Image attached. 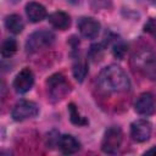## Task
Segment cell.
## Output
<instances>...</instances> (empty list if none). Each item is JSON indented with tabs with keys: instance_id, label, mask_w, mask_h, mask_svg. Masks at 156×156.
I'll return each mask as SVG.
<instances>
[{
	"instance_id": "1",
	"label": "cell",
	"mask_w": 156,
	"mask_h": 156,
	"mask_svg": "<svg viewBox=\"0 0 156 156\" xmlns=\"http://www.w3.org/2000/svg\"><path fill=\"white\" fill-rule=\"evenodd\" d=\"M99 84L106 91L122 93L127 91L130 88V80L127 73L117 65H108L104 67L98 77Z\"/></svg>"
},
{
	"instance_id": "2",
	"label": "cell",
	"mask_w": 156,
	"mask_h": 156,
	"mask_svg": "<svg viewBox=\"0 0 156 156\" xmlns=\"http://www.w3.org/2000/svg\"><path fill=\"white\" fill-rule=\"evenodd\" d=\"M55 41V34L48 29H40L33 32L26 41V50L29 54L38 52L52 45Z\"/></svg>"
},
{
	"instance_id": "3",
	"label": "cell",
	"mask_w": 156,
	"mask_h": 156,
	"mask_svg": "<svg viewBox=\"0 0 156 156\" xmlns=\"http://www.w3.org/2000/svg\"><path fill=\"white\" fill-rule=\"evenodd\" d=\"M46 85L49 90V96L54 102L62 100L71 90L68 82L66 80L65 76L61 73H55L50 76L49 79L46 80Z\"/></svg>"
},
{
	"instance_id": "4",
	"label": "cell",
	"mask_w": 156,
	"mask_h": 156,
	"mask_svg": "<svg viewBox=\"0 0 156 156\" xmlns=\"http://www.w3.org/2000/svg\"><path fill=\"white\" fill-rule=\"evenodd\" d=\"M135 65L149 79H156V55L151 50H141L134 57Z\"/></svg>"
},
{
	"instance_id": "5",
	"label": "cell",
	"mask_w": 156,
	"mask_h": 156,
	"mask_svg": "<svg viewBox=\"0 0 156 156\" xmlns=\"http://www.w3.org/2000/svg\"><path fill=\"white\" fill-rule=\"evenodd\" d=\"M123 133L119 127H110L106 129L102 141H101V149L105 154H116L122 144Z\"/></svg>"
},
{
	"instance_id": "6",
	"label": "cell",
	"mask_w": 156,
	"mask_h": 156,
	"mask_svg": "<svg viewBox=\"0 0 156 156\" xmlns=\"http://www.w3.org/2000/svg\"><path fill=\"white\" fill-rule=\"evenodd\" d=\"M38 113H39V106L34 101H30V100L18 101L11 111L12 118L17 122H22V121L33 118Z\"/></svg>"
},
{
	"instance_id": "7",
	"label": "cell",
	"mask_w": 156,
	"mask_h": 156,
	"mask_svg": "<svg viewBox=\"0 0 156 156\" xmlns=\"http://www.w3.org/2000/svg\"><path fill=\"white\" fill-rule=\"evenodd\" d=\"M134 110L136 113L141 116H151L156 112V98L152 93H143L140 94L135 102H134Z\"/></svg>"
},
{
	"instance_id": "8",
	"label": "cell",
	"mask_w": 156,
	"mask_h": 156,
	"mask_svg": "<svg viewBox=\"0 0 156 156\" xmlns=\"http://www.w3.org/2000/svg\"><path fill=\"white\" fill-rule=\"evenodd\" d=\"M34 84V74L29 68L21 69L13 79V89L18 94H24L32 89Z\"/></svg>"
},
{
	"instance_id": "9",
	"label": "cell",
	"mask_w": 156,
	"mask_h": 156,
	"mask_svg": "<svg viewBox=\"0 0 156 156\" xmlns=\"http://www.w3.org/2000/svg\"><path fill=\"white\" fill-rule=\"evenodd\" d=\"M78 29L79 33L87 39H94L100 33V22L93 17H82L78 20Z\"/></svg>"
},
{
	"instance_id": "10",
	"label": "cell",
	"mask_w": 156,
	"mask_h": 156,
	"mask_svg": "<svg viewBox=\"0 0 156 156\" xmlns=\"http://www.w3.org/2000/svg\"><path fill=\"white\" fill-rule=\"evenodd\" d=\"M151 123L146 119H136L130 124V135L138 143H144L149 140L151 135Z\"/></svg>"
},
{
	"instance_id": "11",
	"label": "cell",
	"mask_w": 156,
	"mask_h": 156,
	"mask_svg": "<svg viewBox=\"0 0 156 156\" xmlns=\"http://www.w3.org/2000/svg\"><path fill=\"white\" fill-rule=\"evenodd\" d=\"M57 146L62 154L72 155V154H76L80 149V143L74 136L68 135V134H63V135L58 136Z\"/></svg>"
},
{
	"instance_id": "12",
	"label": "cell",
	"mask_w": 156,
	"mask_h": 156,
	"mask_svg": "<svg viewBox=\"0 0 156 156\" xmlns=\"http://www.w3.org/2000/svg\"><path fill=\"white\" fill-rule=\"evenodd\" d=\"M26 13L30 22L38 23L46 17V9L37 1H30L26 5Z\"/></svg>"
},
{
	"instance_id": "13",
	"label": "cell",
	"mask_w": 156,
	"mask_h": 156,
	"mask_svg": "<svg viewBox=\"0 0 156 156\" xmlns=\"http://www.w3.org/2000/svg\"><path fill=\"white\" fill-rule=\"evenodd\" d=\"M49 23L60 30H65L71 26V17L68 16V13L63 12V11H55L51 15H49L48 17Z\"/></svg>"
},
{
	"instance_id": "14",
	"label": "cell",
	"mask_w": 156,
	"mask_h": 156,
	"mask_svg": "<svg viewBox=\"0 0 156 156\" xmlns=\"http://www.w3.org/2000/svg\"><path fill=\"white\" fill-rule=\"evenodd\" d=\"M5 27L9 32H11L13 34H20L23 30L24 24H23L21 16L13 13V15H10L5 18Z\"/></svg>"
},
{
	"instance_id": "15",
	"label": "cell",
	"mask_w": 156,
	"mask_h": 156,
	"mask_svg": "<svg viewBox=\"0 0 156 156\" xmlns=\"http://www.w3.org/2000/svg\"><path fill=\"white\" fill-rule=\"evenodd\" d=\"M68 112H69V119L73 124H76V126H87L88 124V119L79 113L77 106L73 102H71L68 105Z\"/></svg>"
},
{
	"instance_id": "16",
	"label": "cell",
	"mask_w": 156,
	"mask_h": 156,
	"mask_svg": "<svg viewBox=\"0 0 156 156\" xmlns=\"http://www.w3.org/2000/svg\"><path fill=\"white\" fill-rule=\"evenodd\" d=\"M17 51V41L12 38H7L2 41L1 45V55L2 57H11Z\"/></svg>"
},
{
	"instance_id": "17",
	"label": "cell",
	"mask_w": 156,
	"mask_h": 156,
	"mask_svg": "<svg viewBox=\"0 0 156 156\" xmlns=\"http://www.w3.org/2000/svg\"><path fill=\"white\" fill-rule=\"evenodd\" d=\"M73 77L76 78V80H78L79 83H82L84 80V78L87 77V73H88V67L85 65V62L83 61H77L74 65H73Z\"/></svg>"
},
{
	"instance_id": "18",
	"label": "cell",
	"mask_w": 156,
	"mask_h": 156,
	"mask_svg": "<svg viewBox=\"0 0 156 156\" xmlns=\"http://www.w3.org/2000/svg\"><path fill=\"white\" fill-rule=\"evenodd\" d=\"M127 50H128V49H127V45H126L124 43L119 41V43L115 44V46H113V55H115V57H117V58L121 60V58L124 57Z\"/></svg>"
},
{
	"instance_id": "19",
	"label": "cell",
	"mask_w": 156,
	"mask_h": 156,
	"mask_svg": "<svg viewBox=\"0 0 156 156\" xmlns=\"http://www.w3.org/2000/svg\"><path fill=\"white\" fill-rule=\"evenodd\" d=\"M102 50H104V49L101 48V45H93V46L90 48V57L94 58V60H96L98 57H100Z\"/></svg>"
},
{
	"instance_id": "20",
	"label": "cell",
	"mask_w": 156,
	"mask_h": 156,
	"mask_svg": "<svg viewBox=\"0 0 156 156\" xmlns=\"http://www.w3.org/2000/svg\"><path fill=\"white\" fill-rule=\"evenodd\" d=\"M145 32H149V33H152V34H155L156 35V21L155 20H150L146 24H145Z\"/></svg>"
},
{
	"instance_id": "21",
	"label": "cell",
	"mask_w": 156,
	"mask_h": 156,
	"mask_svg": "<svg viewBox=\"0 0 156 156\" xmlns=\"http://www.w3.org/2000/svg\"><path fill=\"white\" fill-rule=\"evenodd\" d=\"M145 154H146V155H156V146L149 149L147 151H145Z\"/></svg>"
},
{
	"instance_id": "22",
	"label": "cell",
	"mask_w": 156,
	"mask_h": 156,
	"mask_svg": "<svg viewBox=\"0 0 156 156\" xmlns=\"http://www.w3.org/2000/svg\"><path fill=\"white\" fill-rule=\"evenodd\" d=\"M68 1H71V2H74V4H76V2H78L79 0H68Z\"/></svg>"
},
{
	"instance_id": "23",
	"label": "cell",
	"mask_w": 156,
	"mask_h": 156,
	"mask_svg": "<svg viewBox=\"0 0 156 156\" xmlns=\"http://www.w3.org/2000/svg\"><path fill=\"white\" fill-rule=\"evenodd\" d=\"M151 1H152V2H154V4H156V0H151Z\"/></svg>"
}]
</instances>
